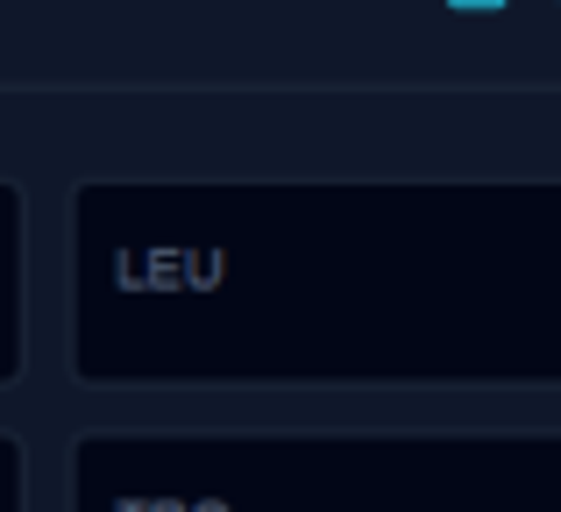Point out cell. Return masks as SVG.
<instances>
[{"label": "cell", "instance_id": "obj_2", "mask_svg": "<svg viewBox=\"0 0 561 512\" xmlns=\"http://www.w3.org/2000/svg\"><path fill=\"white\" fill-rule=\"evenodd\" d=\"M199 512H220V505H199Z\"/></svg>", "mask_w": 561, "mask_h": 512}, {"label": "cell", "instance_id": "obj_1", "mask_svg": "<svg viewBox=\"0 0 561 512\" xmlns=\"http://www.w3.org/2000/svg\"><path fill=\"white\" fill-rule=\"evenodd\" d=\"M448 8H505V0H448Z\"/></svg>", "mask_w": 561, "mask_h": 512}]
</instances>
